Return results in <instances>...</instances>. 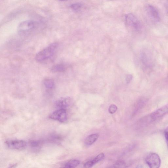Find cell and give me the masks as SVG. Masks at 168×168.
Masks as SVG:
<instances>
[{
	"instance_id": "6da1fadb",
	"label": "cell",
	"mask_w": 168,
	"mask_h": 168,
	"mask_svg": "<svg viewBox=\"0 0 168 168\" xmlns=\"http://www.w3.org/2000/svg\"><path fill=\"white\" fill-rule=\"evenodd\" d=\"M58 44L53 43L39 52L35 55V59L38 62L46 61L53 56L58 49Z\"/></svg>"
},
{
	"instance_id": "8fae6325",
	"label": "cell",
	"mask_w": 168,
	"mask_h": 168,
	"mask_svg": "<svg viewBox=\"0 0 168 168\" xmlns=\"http://www.w3.org/2000/svg\"><path fill=\"white\" fill-rule=\"evenodd\" d=\"M99 137L98 134H92L88 136L85 141L86 145L90 146L93 144L96 141Z\"/></svg>"
},
{
	"instance_id": "7a4b0ae2",
	"label": "cell",
	"mask_w": 168,
	"mask_h": 168,
	"mask_svg": "<svg viewBox=\"0 0 168 168\" xmlns=\"http://www.w3.org/2000/svg\"><path fill=\"white\" fill-rule=\"evenodd\" d=\"M36 26L37 23L34 21H25L19 24L18 28V31L20 35H27L32 32Z\"/></svg>"
},
{
	"instance_id": "9c48e42d",
	"label": "cell",
	"mask_w": 168,
	"mask_h": 168,
	"mask_svg": "<svg viewBox=\"0 0 168 168\" xmlns=\"http://www.w3.org/2000/svg\"><path fill=\"white\" fill-rule=\"evenodd\" d=\"M126 21L128 25L138 29L140 26L139 22L133 14H129L126 16Z\"/></svg>"
},
{
	"instance_id": "44dd1931",
	"label": "cell",
	"mask_w": 168,
	"mask_h": 168,
	"mask_svg": "<svg viewBox=\"0 0 168 168\" xmlns=\"http://www.w3.org/2000/svg\"><path fill=\"white\" fill-rule=\"evenodd\" d=\"M165 138L166 139V143H167V144L168 149V136L165 135Z\"/></svg>"
},
{
	"instance_id": "7c38bea8",
	"label": "cell",
	"mask_w": 168,
	"mask_h": 168,
	"mask_svg": "<svg viewBox=\"0 0 168 168\" xmlns=\"http://www.w3.org/2000/svg\"><path fill=\"white\" fill-rule=\"evenodd\" d=\"M42 142L39 140H32L30 142L29 145L32 149L37 151L41 149Z\"/></svg>"
},
{
	"instance_id": "30bf717a",
	"label": "cell",
	"mask_w": 168,
	"mask_h": 168,
	"mask_svg": "<svg viewBox=\"0 0 168 168\" xmlns=\"http://www.w3.org/2000/svg\"><path fill=\"white\" fill-rule=\"evenodd\" d=\"M105 157V154L101 153L99 154L92 160L88 161L84 165L86 168H90L93 166L96 163L101 161Z\"/></svg>"
},
{
	"instance_id": "5b68a950",
	"label": "cell",
	"mask_w": 168,
	"mask_h": 168,
	"mask_svg": "<svg viewBox=\"0 0 168 168\" xmlns=\"http://www.w3.org/2000/svg\"><path fill=\"white\" fill-rule=\"evenodd\" d=\"M168 113V104L163 106L154 113H151L149 116L148 119L149 122H152L161 118Z\"/></svg>"
},
{
	"instance_id": "5bb4252c",
	"label": "cell",
	"mask_w": 168,
	"mask_h": 168,
	"mask_svg": "<svg viewBox=\"0 0 168 168\" xmlns=\"http://www.w3.org/2000/svg\"><path fill=\"white\" fill-rule=\"evenodd\" d=\"M43 85L46 89L52 90L55 87V82L53 80L50 79H46L43 81Z\"/></svg>"
},
{
	"instance_id": "277c9868",
	"label": "cell",
	"mask_w": 168,
	"mask_h": 168,
	"mask_svg": "<svg viewBox=\"0 0 168 168\" xmlns=\"http://www.w3.org/2000/svg\"><path fill=\"white\" fill-rule=\"evenodd\" d=\"M49 118L58 121L61 123H65L67 121V117L66 109H58L51 113Z\"/></svg>"
},
{
	"instance_id": "4fadbf2b",
	"label": "cell",
	"mask_w": 168,
	"mask_h": 168,
	"mask_svg": "<svg viewBox=\"0 0 168 168\" xmlns=\"http://www.w3.org/2000/svg\"><path fill=\"white\" fill-rule=\"evenodd\" d=\"M66 69V66L62 64H57L52 67L51 70L53 73L62 72Z\"/></svg>"
},
{
	"instance_id": "2e32d148",
	"label": "cell",
	"mask_w": 168,
	"mask_h": 168,
	"mask_svg": "<svg viewBox=\"0 0 168 168\" xmlns=\"http://www.w3.org/2000/svg\"><path fill=\"white\" fill-rule=\"evenodd\" d=\"M82 5L81 3H77L73 4L71 5V8L75 11H78L81 9Z\"/></svg>"
},
{
	"instance_id": "8992f818",
	"label": "cell",
	"mask_w": 168,
	"mask_h": 168,
	"mask_svg": "<svg viewBox=\"0 0 168 168\" xmlns=\"http://www.w3.org/2000/svg\"><path fill=\"white\" fill-rule=\"evenodd\" d=\"M5 143L8 148L12 150H22L25 149L26 146V142L21 140L7 141Z\"/></svg>"
},
{
	"instance_id": "e0dca14e",
	"label": "cell",
	"mask_w": 168,
	"mask_h": 168,
	"mask_svg": "<svg viewBox=\"0 0 168 168\" xmlns=\"http://www.w3.org/2000/svg\"><path fill=\"white\" fill-rule=\"evenodd\" d=\"M126 166V163L122 161H119L117 162L114 164L113 167L116 168L125 167Z\"/></svg>"
},
{
	"instance_id": "3957f363",
	"label": "cell",
	"mask_w": 168,
	"mask_h": 168,
	"mask_svg": "<svg viewBox=\"0 0 168 168\" xmlns=\"http://www.w3.org/2000/svg\"><path fill=\"white\" fill-rule=\"evenodd\" d=\"M147 164L151 168H158L161 166V160L159 156L155 153L148 155L146 158Z\"/></svg>"
},
{
	"instance_id": "ac0fdd59",
	"label": "cell",
	"mask_w": 168,
	"mask_h": 168,
	"mask_svg": "<svg viewBox=\"0 0 168 168\" xmlns=\"http://www.w3.org/2000/svg\"><path fill=\"white\" fill-rule=\"evenodd\" d=\"M117 110V106L114 105H112L109 107V111L110 113L113 114L116 113Z\"/></svg>"
},
{
	"instance_id": "9a60e30c",
	"label": "cell",
	"mask_w": 168,
	"mask_h": 168,
	"mask_svg": "<svg viewBox=\"0 0 168 168\" xmlns=\"http://www.w3.org/2000/svg\"><path fill=\"white\" fill-rule=\"evenodd\" d=\"M80 163L79 161L76 159L71 160L66 163L64 165V167L66 168H75L78 166Z\"/></svg>"
},
{
	"instance_id": "52a82bcc",
	"label": "cell",
	"mask_w": 168,
	"mask_h": 168,
	"mask_svg": "<svg viewBox=\"0 0 168 168\" xmlns=\"http://www.w3.org/2000/svg\"><path fill=\"white\" fill-rule=\"evenodd\" d=\"M72 100L69 97L62 98L59 99L55 103V106L58 109H66L71 104Z\"/></svg>"
},
{
	"instance_id": "ba28073f",
	"label": "cell",
	"mask_w": 168,
	"mask_h": 168,
	"mask_svg": "<svg viewBox=\"0 0 168 168\" xmlns=\"http://www.w3.org/2000/svg\"><path fill=\"white\" fill-rule=\"evenodd\" d=\"M147 14L155 22H159L160 19L158 11L157 8L151 5L147 6L146 8Z\"/></svg>"
},
{
	"instance_id": "d6986e66",
	"label": "cell",
	"mask_w": 168,
	"mask_h": 168,
	"mask_svg": "<svg viewBox=\"0 0 168 168\" xmlns=\"http://www.w3.org/2000/svg\"><path fill=\"white\" fill-rule=\"evenodd\" d=\"M133 76L131 75H129L127 76L126 80L127 84L129 83L133 79Z\"/></svg>"
},
{
	"instance_id": "ffe728a7",
	"label": "cell",
	"mask_w": 168,
	"mask_h": 168,
	"mask_svg": "<svg viewBox=\"0 0 168 168\" xmlns=\"http://www.w3.org/2000/svg\"><path fill=\"white\" fill-rule=\"evenodd\" d=\"M165 135L168 136V126L166 128L165 131Z\"/></svg>"
},
{
	"instance_id": "7402d4cb",
	"label": "cell",
	"mask_w": 168,
	"mask_h": 168,
	"mask_svg": "<svg viewBox=\"0 0 168 168\" xmlns=\"http://www.w3.org/2000/svg\"><path fill=\"white\" fill-rule=\"evenodd\" d=\"M59 1H66V0H59Z\"/></svg>"
},
{
	"instance_id": "603a6c76",
	"label": "cell",
	"mask_w": 168,
	"mask_h": 168,
	"mask_svg": "<svg viewBox=\"0 0 168 168\" xmlns=\"http://www.w3.org/2000/svg\"><path fill=\"white\" fill-rule=\"evenodd\" d=\"M109 1H114V0H109Z\"/></svg>"
}]
</instances>
